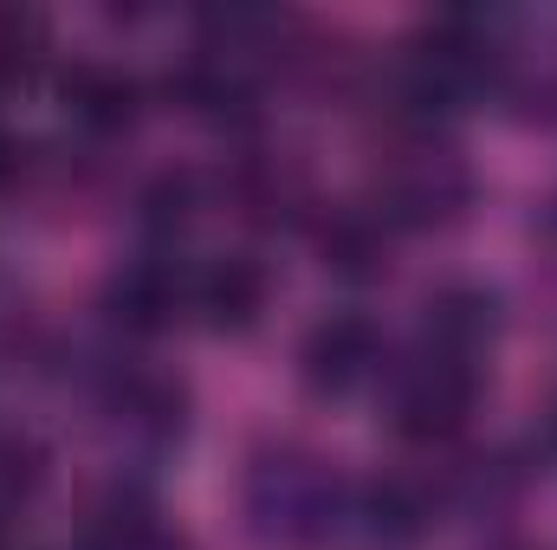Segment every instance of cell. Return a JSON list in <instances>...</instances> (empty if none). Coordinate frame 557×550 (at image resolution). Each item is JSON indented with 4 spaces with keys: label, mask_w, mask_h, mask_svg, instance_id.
I'll return each mask as SVG.
<instances>
[{
    "label": "cell",
    "mask_w": 557,
    "mask_h": 550,
    "mask_svg": "<svg viewBox=\"0 0 557 550\" xmlns=\"http://www.w3.org/2000/svg\"><path fill=\"white\" fill-rule=\"evenodd\" d=\"M350 486L337 473V460H324L318 447L305 440H267L247 473H240V512L260 538L278 545H311V538H331L337 518L350 512Z\"/></svg>",
    "instance_id": "obj_1"
},
{
    "label": "cell",
    "mask_w": 557,
    "mask_h": 550,
    "mask_svg": "<svg viewBox=\"0 0 557 550\" xmlns=\"http://www.w3.org/2000/svg\"><path fill=\"white\" fill-rule=\"evenodd\" d=\"M389 234H428L454 227L473 208V168L441 130H389L376 149L370 201H363Z\"/></svg>",
    "instance_id": "obj_2"
},
{
    "label": "cell",
    "mask_w": 557,
    "mask_h": 550,
    "mask_svg": "<svg viewBox=\"0 0 557 550\" xmlns=\"http://www.w3.org/2000/svg\"><path fill=\"white\" fill-rule=\"evenodd\" d=\"M480 383H486V370L480 363H460V357H447V350H403L389 370H383V409H389V427L403 434V440H416V447H447L460 427H467V414L480 402Z\"/></svg>",
    "instance_id": "obj_3"
},
{
    "label": "cell",
    "mask_w": 557,
    "mask_h": 550,
    "mask_svg": "<svg viewBox=\"0 0 557 550\" xmlns=\"http://www.w3.org/2000/svg\"><path fill=\"white\" fill-rule=\"evenodd\" d=\"M383 370H389V350H383V330L363 311H331L298 343V383L318 402H350L357 389L383 383Z\"/></svg>",
    "instance_id": "obj_4"
},
{
    "label": "cell",
    "mask_w": 557,
    "mask_h": 550,
    "mask_svg": "<svg viewBox=\"0 0 557 550\" xmlns=\"http://www.w3.org/2000/svg\"><path fill=\"white\" fill-rule=\"evenodd\" d=\"M104 427L137 447V453H162L182 440L188 427V396L175 376H156V370H117L104 383Z\"/></svg>",
    "instance_id": "obj_5"
},
{
    "label": "cell",
    "mask_w": 557,
    "mask_h": 550,
    "mask_svg": "<svg viewBox=\"0 0 557 550\" xmlns=\"http://www.w3.org/2000/svg\"><path fill=\"white\" fill-rule=\"evenodd\" d=\"M416 343L447 350V357L486 370V357H493V343H499V291H486V285H473V278L434 285L428 304H421V337Z\"/></svg>",
    "instance_id": "obj_6"
},
{
    "label": "cell",
    "mask_w": 557,
    "mask_h": 550,
    "mask_svg": "<svg viewBox=\"0 0 557 550\" xmlns=\"http://www.w3.org/2000/svg\"><path fill=\"white\" fill-rule=\"evenodd\" d=\"M175 311H188V266L162 260V253H143L131 266H117L104 285V317L131 337H156L175 324Z\"/></svg>",
    "instance_id": "obj_7"
},
{
    "label": "cell",
    "mask_w": 557,
    "mask_h": 550,
    "mask_svg": "<svg viewBox=\"0 0 557 550\" xmlns=\"http://www.w3.org/2000/svg\"><path fill=\"white\" fill-rule=\"evenodd\" d=\"M267 298H273V273L253 253H221V260L188 266V311L208 330H253Z\"/></svg>",
    "instance_id": "obj_8"
},
{
    "label": "cell",
    "mask_w": 557,
    "mask_h": 550,
    "mask_svg": "<svg viewBox=\"0 0 557 550\" xmlns=\"http://www.w3.org/2000/svg\"><path fill=\"white\" fill-rule=\"evenodd\" d=\"M59 98H65V117H72L78 130H91V137H124L143 117V85L124 65H111V59H78V65H65Z\"/></svg>",
    "instance_id": "obj_9"
},
{
    "label": "cell",
    "mask_w": 557,
    "mask_h": 550,
    "mask_svg": "<svg viewBox=\"0 0 557 550\" xmlns=\"http://www.w3.org/2000/svg\"><path fill=\"white\" fill-rule=\"evenodd\" d=\"M350 512H357L383 545H416V538L434 532V518H441V486H434V479H416V473H383V479L357 486Z\"/></svg>",
    "instance_id": "obj_10"
},
{
    "label": "cell",
    "mask_w": 557,
    "mask_h": 550,
    "mask_svg": "<svg viewBox=\"0 0 557 550\" xmlns=\"http://www.w3.org/2000/svg\"><path fill=\"white\" fill-rule=\"evenodd\" d=\"M227 201H234L247 221L278 227V221H292V214L305 208V168H298L292 155L253 149V155L234 162V175H227Z\"/></svg>",
    "instance_id": "obj_11"
},
{
    "label": "cell",
    "mask_w": 557,
    "mask_h": 550,
    "mask_svg": "<svg viewBox=\"0 0 557 550\" xmlns=\"http://www.w3.org/2000/svg\"><path fill=\"white\" fill-rule=\"evenodd\" d=\"M318 253L337 278H383L389 266V227L370 208H337L318 227Z\"/></svg>",
    "instance_id": "obj_12"
},
{
    "label": "cell",
    "mask_w": 557,
    "mask_h": 550,
    "mask_svg": "<svg viewBox=\"0 0 557 550\" xmlns=\"http://www.w3.org/2000/svg\"><path fill=\"white\" fill-rule=\"evenodd\" d=\"M162 525H156V505L143 486H104L91 505H85V550H156Z\"/></svg>",
    "instance_id": "obj_13"
},
{
    "label": "cell",
    "mask_w": 557,
    "mask_h": 550,
    "mask_svg": "<svg viewBox=\"0 0 557 550\" xmlns=\"http://www.w3.org/2000/svg\"><path fill=\"white\" fill-rule=\"evenodd\" d=\"M195 208H201V182H195L188 168H162L156 182H143V195H137V221H143L149 240H175V234H188Z\"/></svg>",
    "instance_id": "obj_14"
},
{
    "label": "cell",
    "mask_w": 557,
    "mask_h": 550,
    "mask_svg": "<svg viewBox=\"0 0 557 550\" xmlns=\"http://www.w3.org/2000/svg\"><path fill=\"white\" fill-rule=\"evenodd\" d=\"M46 46H52L46 13H33V7H0V91H7V85H26V78L46 65Z\"/></svg>",
    "instance_id": "obj_15"
},
{
    "label": "cell",
    "mask_w": 557,
    "mask_h": 550,
    "mask_svg": "<svg viewBox=\"0 0 557 550\" xmlns=\"http://www.w3.org/2000/svg\"><path fill=\"white\" fill-rule=\"evenodd\" d=\"M39 486H46V453H39V440L20 434V427H0V518L20 512Z\"/></svg>",
    "instance_id": "obj_16"
},
{
    "label": "cell",
    "mask_w": 557,
    "mask_h": 550,
    "mask_svg": "<svg viewBox=\"0 0 557 550\" xmlns=\"http://www.w3.org/2000/svg\"><path fill=\"white\" fill-rule=\"evenodd\" d=\"M20 175H26V149H20V142L0 130V195H7V188H13Z\"/></svg>",
    "instance_id": "obj_17"
},
{
    "label": "cell",
    "mask_w": 557,
    "mask_h": 550,
    "mask_svg": "<svg viewBox=\"0 0 557 550\" xmlns=\"http://www.w3.org/2000/svg\"><path fill=\"white\" fill-rule=\"evenodd\" d=\"M539 234H545V247H557V195L539 208Z\"/></svg>",
    "instance_id": "obj_18"
}]
</instances>
